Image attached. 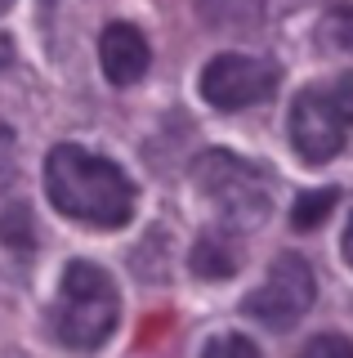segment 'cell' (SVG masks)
Instances as JSON below:
<instances>
[{"label": "cell", "instance_id": "7", "mask_svg": "<svg viewBox=\"0 0 353 358\" xmlns=\"http://www.w3.org/2000/svg\"><path fill=\"white\" fill-rule=\"evenodd\" d=\"M98 63H103V76L112 85H135L143 81V72H148L152 63V50L148 41H143L139 27H130V22H107L103 36H98Z\"/></svg>", "mask_w": 353, "mask_h": 358}, {"label": "cell", "instance_id": "9", "mask_svg": "<svg viewBox=\"0 0 353 358\" xmlns=\"http://www.w3.org/2000/svg\"><path fill=\"white\" fill-rule=\"evenodd\" d=\"M331 206H336V188L300 193V197H295V206H291V224H295V229H317V224L331 215Z\"/></svg>", "mask_w": 353, "mask_h": 358}, {"label": "cell", "instance_id": "10", "mask_svg": "<svg viewBox=\"0 0 353 358\" xmlns=\"http://www.w3.org/2000/svg\"><path fill=\"white\" fill-rule=\"evenodd\" d=\"M295 358H353V341L340 336V331H322V336H313Z\"/></svg>", "mask_w": 353, "mask_h": 358}, {"label": "cell", "instance_id": "4", "mask_svg": "<svg viewBox=\"0 0 353 358\" xmlns=\"http://www.w3.org/2000/svg\"><path fill=\"white\" fill-rule=\"evenodd\" d=\"M313 300H317V278H313V268H308V260L304 255H278L273 268H269V278L250 291L241 309L255 322H264V327L286 331L313 309Z\"/></svg>", "mask_w": 353, "mask_h": 358}, {"label": "cell", "instance_id": "11", "mask_svg": "<svg viewBox=\"0 0 353 358\" xmlns=\"http://www.w3.org/2000/svg\"><path fill=\"white\" fill-rule=\"evenodd\" d=\"M202 358H260V350H255V341H246V336L224 331L202 350Z\"/></svg>", "mask_w": 353, "mask_h": 358}, {"label": "cell", "instance_id": "6", "mask_svg": "<svg viewBox=\"0 0 353 358\" xmlns=\"http://www.w3.org/2000/svg\"><path fill=\"white\" fill-rule=\"evenodd\" d=\"M345 134H349V117L331 90H304L291 103V143L304 162H313V166L331 162L345 148Z\"/></svg>", "mask_w": 353, "mask_h": 358}, {"label": "cell", "instance_id": "15", "mask_svg": "<svg viewBox=\"0 0 353 358\" xmlns=\"http://www.w3.org/2000/svg\"><path fill=\"white\" fill-rule=\"evenodd\" d=\"M9 5H14V0H0V18H5V14H9Z\"/></svg>", "mask_w": 353, "mask_h": 358}, {"label": "cell", "instance_id": "2", "mask_svg": "<svg viewBox=\"0 0 353 358\" xmlns=\"http://www.w3.org/2000/svg\"><path fill=\"white\" fill-rule=\"evenodd\" d=\"M117 318H121V296H117L112 273L90 260H72L63 268L59 300L50 309L54 341L76 354H94L117 331Z\"/></svg>", "mask_w": 353, "mask_h": 358}, {"label": "cell", "instance_id": "3", "mask_svg": "<svg viewBox=\"0 0 353 358\" xmlns=\"http://www.w3.org/2000/svg\"><path fill=\"white\" fill-rule=\"evenodd\" d=\"M193 184L228 229H255L273 210V175L228 148H206L193 162Z\"/></svg>", "mask_w": 353, "mask_h": 358}, {"label": "cell", "instance_id": "12", "mask_svg": "<svg viewBox=\"0 0 353 358\" xmlns=\"http://www.w3.org/2000/svg\"><path fill=\"white\" fill-rule=\"evenodd\" d=\"M326 41L336 50H349L353 54V5H340L336 14L326 18Z\"/></svg>", "mask_w": 353, "mask_h": 358}, {"label": "cell", "instance_id": "13", "mask_svg": "<svg viewBox=\"0 0 353 358\" xmlns=\"http://www.w3.org/2000/svg\"><path fill=\"white\" fill-rule=\"evenodd\" d=\"M331 94H336V103L345 108V117H349V126H353V76H340V81L331 85Z\"/></svg>", "mask_w": 353, "mask_h": 358}, {"label": "cell", "instance_id": "14", "mask_svg": "<svg viewBox=\"0 0 353 358\" xmlns=\"http://www.w3.org/2000/svg\"><path fill=\"white\" fill-rule=\"evenodd\" d=\"M340 251H345V264L353 268V215H349V229H345V242H340Z\"/></svg>", "mask_w": 353, "mask_h": 358}, {"label": "cell", "instance_id": "8", "mask_svg": "<svg viewBox=\"0 0 353 358\" xmlns=\"http://www.w3.org/2000/svg\"><path fill=\"white\" fill-rule=\"evenodd\" d=\"M193 273L197 278H211V282L233 278L237 273V246L228 242L224 233H206V238L193 246Z\"/></svg>", "mask_w": 353, "mask_h": 358}, {"label": "cell", "instance_id": "5", "mask_svg": "<svg viewBox=\"0 0 353 358\" xmlns=\"http://www.w3.org/2000/svg\"><path fill=\"white\" fill-rule=\"evenodd\" d=\"M278 90V67L269 59H250V54H219L202 67V99L219 112H237Z\"/></svg>", "mask_w": 353, "mask_h": 358}, {"label": "cell", "instance_id": "1", "mask_svg": "<svg viewBox=\"0 0 353 358\" xmlns=\"http://www.w3.org/2000/svg\"><path fill=\"white\" fill-rule=\"evenodd\" d=\"M45 193L54 210L90 229H121L135 215V184L126 171L81 143H59L45 157Z\"/></svg>", "mask_w": 353, "mask_h": 358}]
</instances>
